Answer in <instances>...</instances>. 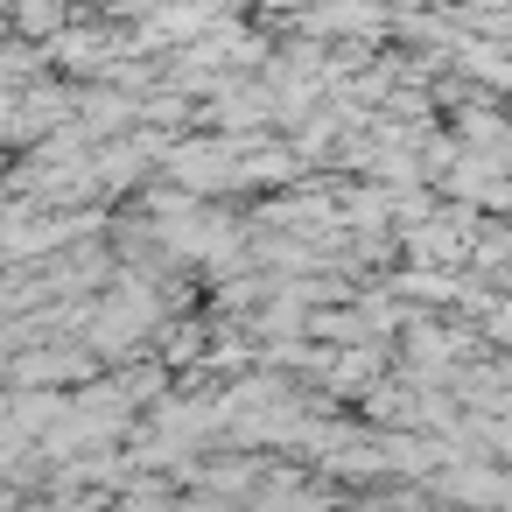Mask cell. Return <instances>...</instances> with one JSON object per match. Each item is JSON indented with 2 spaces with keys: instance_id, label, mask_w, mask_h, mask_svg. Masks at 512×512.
Wrapping results in <instances>:
<instances>
[{
  "instance_id": "cell-5",
  "label": "cell",
  "mask_w": 512,
  "mask_h": 512,
  "mask_svg": "<svg viewBox=\"0 0 512 512\" xmlns=\"http://www.w3.org/2000/svg\"><path fill=\"white\" fill-rule=\"evenodd\" d=\"M57 22H64V15H50V8H29V15H22V29H36V36H43V29H57Z\"/></svg>"
},
{
  "instance_id": "cell-3",
  "label": "cell",
  "mask_w": 512,
  "mask_h": 512,
  "mask_svg": "<svg viewBox=\"0 0 512 512\" xmlns=\"http://www.w3.org/2000/svg\"><path fill=\"white\" fill-rule=\"evenodd\" d=\"M253 512H330V505H323V491H309V484H295V477H274V484L253 498Z\"/></svg>"
},
{
  "instance_id": "cell-1",
  "label": "cell",
  "mask_w": 512,
  "mask_h": 512,
  "mask_svg": "<svg viewBox=\"0 0 512 512\" xmlns=\"http://www.w3.org/2000/svg\"><path fill=\"white\" fill-rule=\"evenodd\" d=\"M470 239H477V218L470 211L463 218H421V225H407V253L414 260H463Z\"/></svg>"
},
{
  "instance_id": "cell-2",
  "label": "cell",
  "mask_w": 512,
  "mask_h": 512,
  "mask_svg": "<svg viewBox=\"0 0 512 512\" xmlns=\"http://www.w3.org/2000/svg\"><path fill=\"white\" fill-rule=\"evenodd\" d=\"M372 372H379V351L372 344H344L330 358V386L337 393H372Z\"/></svg>"
},
{
  "instance_id": "cell-4",
  "label": "cell",
  "mask_w": 512,
  "mask_h": 512,
  "mask_svg": "<svg viewBox=\"0 0 512 512\" xmlns=\"http://www.w3.org/2000/svg\"><path fill=\"white\" fill-rule=\"evenodd\" d=\"M477 435H484V442H498V449L512 456V414H491V421H477Z\"/></svg>"
}]
</instances>
